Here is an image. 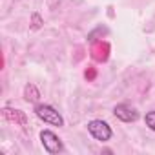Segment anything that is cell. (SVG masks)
<instances>
[{"label": "cell", "instance_id": "5", "mask_svg": "<svg viewBox=\"0 0 155 155\" xmlns=\"http://www.w3.org/2000/svg\"><path fill=\"white\" fill-rule=\"evenodd\" d=\"M2 115H4L8 120H11V122H18L20 126H26V124H28V119H26V115H24L20 110H9V108H4V110H2Z\"/></svg>", "mask_w": 155, "mask_h": 155}, {"label": "cell", "instance_id": "9", "mask_svg": "<svg viewBox=\"0 0 155 155\" xmlns=\"http://www.w3.org/2000/svg\"><path fill=\"white\" fill-rule=\"evenodd\" d=\"M95 77V69H90V71H86V79H93Z\"/></svg>", "mask_w": 155, "mask_h": 155}, {"label": "cell", "instance_id": "6", "mask_svg": "<svg viewBox=\"0 0 155 155\" xmlns=\"http://www.w3.org/2000/svg\"><path fill=\"white\" fill-rule=\"evenodd\" d=\"M108 53H110V46L106 42H99L93 46V58L95 60H99V62L108 60Z\"/></svg>", "mask_w": 155, "mask_h": 155}, {"label": "cell", "instance_id": "2", "mask_svg": "<svg viewBox=\"0 0 155 155\" xmlns=\"http://www.w3.org/2000/svg\"><path fill=\"white\" fill-rule=\"evenodd\" d=\"M88 131L91 133V137H93V139H97V140H101V142L110 140V139H111V135H113V131H111L110 124H108V122H104V120H91V122L88 124Z\"/></svg>", "mask_w": 155, "mask_h": 155}, {"label": "cell", "instance_id": "1", "mask_svg": "<svg viewBox=\"0 0 155 155\" xmlns=\"http://www.w3.org/2000/svg\"><path fill=\"white\" fill-rule=\"evenodd\" d=\"M35 113L40 120H44L46 124H51V126H64V119L62 115L49 104H37L35 106Z\"/></svg>", "mask_w": 155, "mask_h": 155}, {"label": "cell", "instance_id": "7", "mask_svg": "<svg viewBox=\"0 0 155 155\" xmlns=\"http://www.w3.org/2000/svg\"><path fill=\"white\" fill-rule=\"evenodd\" d=\"M24 95H26V101H28V102H37L38 97H40V93L37 91V88H35L33 84H28V86H26Z\"/></svg>", "mask_w": 155, "mask_h": 155}, {"label": "cell", "instance_id": "3", "mask_svg": "<svg viewBox=\"0 0 155 155\" xmlns=\"http://www.w3.org/2000/svg\"><path fill=\"white\" fill-rule=\"evenodd\" d=\"M40 140H42V146L48 153H60L64 150V144L62 140L51 131V130H42L40 131Z\"/></svg>", "mask_w": 155, "mask_h": 155}, {"label": "cell", "instance_id": "8", "mask_svg": "<svg viewBox=\"0 0 155 155\" xmlns=\"http://www.w3.org/2000/svg\"><path fill=\"white\" fill-rule=\"evenodd\" d=\"M144 120H146V126H148L150 130H153V131H155V110H153V111H150V113H146Z\"/></svg>", "mask_w": 155, "mask_h": 155}, {"label": "cell", "instance_id": "4", "mask_svg": "<svg viewBox=\"0 0 155 155\" xmlns=\"http://www.w3.org/2000/svg\"><path fill=\"white\" fill-rule=\"evenodd\" d=\"M113 113L122 122H135L139 119V111L133 106H130V104H117L115 110H113Z\"/></svg>", "mask_w": 155, "mask_h": 155}]
</instances>
